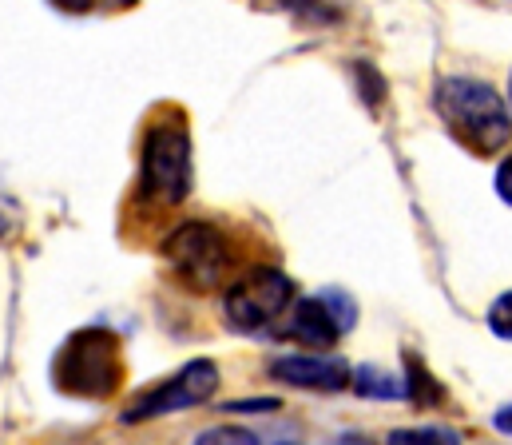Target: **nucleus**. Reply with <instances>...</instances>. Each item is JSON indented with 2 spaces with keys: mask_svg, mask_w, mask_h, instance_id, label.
Masks as SVG:
<instances>
[{
  "mask_svg": "<svg viewBox=\"0 0 512 445\" xmlns=\"http://www.w3.org/2000/svg\"><path fill=\"white\" fill-rule=\"evenodd\" d=\"M124 342L108 326H84L64 338L52 362V382L68 398L104 402L124 386Z\"/></svg>",
  "mask_w": 512,
  "mask_h": 445,
  "instance_id": "nucleus-1",
  "label": "nucleus"
},
{
  "mask_svg": "<svg viewBox=\"0 0 512 445\" xmlns=\"http://www.w3.org/2000/svg\"><path fill=\"white\" fill-rule=\"evenodd\" d=\"M437 116L445 120V128L477 155H493L509 144L512 120L505 100L497 96L493 84L473 80V76H445L437 84Z\"/></svg>",
  "mask_w": 512,
  "mask_h": 445,
  "instance_id": "nucleus-2",
  "label": "nucleus"
},
{
  "mask_svg": "<svg viewBox=\"0 0 512 445\" xmlns=\"http://www.w3.org/2000/svg\"><path fill=\"white\" fill-rule=\"evenodd\" d=\"M191 191V132L179 116L147 128L139 155V199L175 207Z\"/></svg>",
  "mask_w": 512,
  "mask_h": 445,
  "instance_id": "nucleus-3",
  "label": "nucleus"
},
{
  "mask_svg": "<svg viewBox=\"0 0 512 445\" xmlns=\"http://www.w3.org/2000/svg\"><path fill=\"white\" fill-rule=\"evenodd\" d=\"M215 390H219V366L211 358H195L183 370H175L171 378H163L159 386L139 390L128 406H124L120 422L135 426V422H151V418H167V414L203 406V402L215 398Z\"/></svg>",
  "mask_w": 512,
  "mask_h": 445,
  "instance_id": "nucleus-4",
  "label": "nucleus"
},
{
  "mask_svg": "<svg viewBox=\"0 0 512 445\" xmlns=\"http://www.w3.org/2000/svg\"><path fill=\"white\" fill-rule=\"evenodd\" d=\"M163 255L183 275V283H191L195 291H211L219 275L227 271V239L211 223H199V219L175 227L163 243Z\"/></svg>",
  "mask_w": 512,
  "mask_h": 445,
  "instance_id": "nucleus-5",
  "label": "nucleus"
},
{
  "mask_svg": "<svg viewBox=\"0 0 512 445\" xmlns=\"http://www.w3.org/2000/svg\"><path fill=\"white\" fill-rule=\"evenodd\" d=\"M290 298H294V283H290L278 267H255V271H247V275L227 291L223 306H227V322H231L235 330L251 334V330L270 326V322L290 306Z\"/></svg>",
  "mask_w": 512,
  "mask_h": 445,
  "instance_id": "nucleus-6",
  "label": "nucleus"
},
{
  "mask_svg": "<svg viewBox=\"0 0 512 445\" xmlns=\"http://www.w3.org/2000/svg\"><path fill=\"white\" fill-rule=\"evenodd\" d=\"M270 378L286 382V386H298V390L338 394V390H350L354 370L342 358H330V354H286V358L270 362Z\"/></svg>",
  "mask_w": 512,
  "mask_h": 445,
  "instance_id": "nucleus-7",
  "label": "nucleus"
},
{
  "mask_svg": "<svg viewBox=\"0 0 512 445\" xmlns=\"http://www.w3.org/2000/svg\"><path fill=\"white\" fill-rule=\"evenodd\" d=\"M346 330V322L338 318V310L330 306V298H302L294 310H290V322H286V338L290 342H302L310 350H326L338 342V334Z\"/></svg>",
  "mask_w": 512,
  "mask_h": 445,
  "instance_id": "nucleus-8",
  "label": "nucleus"
},
{
  "mask_svg": "<svg viewBox=\"0 0 512 445\" xmlns=\"http://www.w3.org/2000/svg\"><path fill=\"white\" fill-rule=\"evenodd\" d=\"M385 445H461V434L449 426H413V430H393Z\"/></svg>",
  "mask_w": 512,
  "mask_h": 445,
  "instance_id": "nucleus-9",
  "label": "nucleus"
},
{
  "mask_svg": "<svg viewBox=\"0 0 512 445\" xmlns=\"http://www.w3.org/2000/svg\"><path fill=\"white\" fill-rule=\"evenodd\" d=\"M358 394H366V398H401L405 394V386H397L389 374H382L378 366H362V370H354V382H350Z\"/></svg>",
  "mask_w": 512,
  "mask_h": 445,
  "instance_id": "nucleus-10",
  "label": "nucleus"
},
{
  "mask_svg": "<svg viewBox=\"0 0 512 445\" xmlns=\"http://www.w3.org/2000/svg\"><path fill=\"white\" fill-rule=\"evenodd\" d=\"M195 445H258V438L243 426H215V430L199 434Z\"/></svg>",
  "mask_w": 512,
  "mask_h": 445,
  "instance_id": "nucleus-11",
  "label": "nucleus"
},
{
  "mask_svg": "<svg viewBox=\"0 0 512 445\" xmlns=\"http://www.w3.org/2000/svg\"><path fill=\"white\" fill-rule=\"evenodd\" d=\"M489 330H493L497 338L512 342V291H505V295L489 306Z\"/></svg>",
  "mask_w": 512,
  "mask_h": 445,
  "instance_id": "nucleus-12",
  "label": "nucleus"
},
{
  "mask_svg": "<svg viewBox=\"0 0 512 445\" xmlns=\"http://www.w3.org/2000/svg\"><path fill=\"white\" fill-rule=\"evenodd\" d=\"M497 195L512 207V155L501 159V167H497Z\"/></svg>",
  "mask_w": 512,
  "mask_h": 445,
  "instance_id": "nucleus-13",
  "label": "nucleus"
},
{
  "mask_svg": "<svg viewBox=\"0 0 512 445\" xmlns=\"http://www.w3.org/2000/svg\"><path fill=\"white\" fill-rule=\"evenodd\" d=\"M493 426L512 438V406H505V410H497V414H493Z\"/></svg>",
  "mask_w": 512,
  "mask_h": 445,
  "instance_id": "nucleus-14",
  "label": "nucleus"
},
{
  "mask_svg": "<svg viewBox=\"0 0 512 445\" xmlns=\"http://www.w3.org/2000/svg\"><path fill=\"white\" fill-rule=\"evenodd\" d=\"M342 445H370V442H366V438H346Z\"/></svg>",
  "mask_w": 512,
  "mask_h": 445,
  "instance_id": "nucleus-15",
  "label": "nucleus"
},
{
  "mask_svg": "<svg viewBox=\"0 0 512 445\" xmlns=\"http://www.w3.org/2000/svg\"><path fill=\"white\" fill-rule=\"evenodd\" d=\"M4 231H8V219H4V211H0V235H4Z\"/></svg>",
  "mask_w": 512,
  "mask_h": 445,
  "instance_id": "nucleus-16",
  "label": "nucleus"
},
{
  "mask_svg": "<svg viewBox=\"0 0 512 445\" xmlns=\"http://www.w3.org/2000/svg\"><path fill=\"white\" fill-rule=\"evenodd\" d=\"M509 100H512V80H509Z\"/></svg>",
  "mask_w": 512,
  "mask_h": 445,
  "instance_id": "nucleus-17",
  "label": "nucleus"
}]
</instances>
